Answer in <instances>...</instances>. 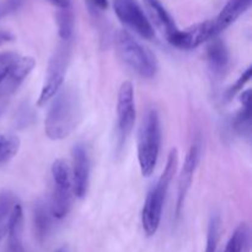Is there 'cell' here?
<instances>
[{
  "mask_svg": "<svg viewBox=\"0 0 252 252\" xmlns=\"http://www.w3.org/2000/svg\"><path fill=\"white\" fill-rule=\"evenodd\" d=\"M88 1L98 10H106L108 7V0H88Z\"/></svg>",
  "mask_w": 252,
  "mask_h": 252,
  "instance_id": "484cf974",
  "label": "cell"
},
{
  "mask_svg": "<svg viewBox=\"0 0 252 252\" xmlns=\"http://www.w3.org/2000/svg\"><path fill=\"white\" fill-rule=\"evenodd\" d=\"M11 39H12V36H11V34L7 33V32L0 31V44L6 43V42L11 41Z\"/></svg>",
  "mask_w": 252,
  "mask_h": 252,
  "instance_id": "83f0119b",
  "label": "cell"
},
{
  "mask_svg": "<svg viewBox=\"0 0 252 252\" xmlns=\"http://www.w3.org/2000/svg\"><path fill=\"white\" fill-rule=\"evenodd\" d=\"M251 1L252 0H229L219 12L217 19L213 20L217 36L233 25L248 10L251 6Z\"/></svg>",
  "mask_w": 252,
  "mask_h": 252,
  "instance_id": "4fadbf2b",
  "label": "cell"
},
{
  "mask_svg": "<svg viewBox=\"0 0 252 252\" xmlns=\"http://www.w3.org/2000/svg\"><path fill=\"white\" fill-rule=\"evenodd\" d=\"M134 90L130 81H123L117 97V130L120 147L126 143L135 123Z\"/></svg>",
  "mask_w": 252,
  "mask_h": 252,
  "instance_id": "ba28073f",
  "label": "cell"
},
{
  "mask_svg": "<svg viewBox=\"0 0 252 252\" xmlns=\"http://www.w3.org/2000/svg\"><path fill=\"white\" fill-rule=\"evenodd\" d=\"M144 4L147 6L148 11H149L150 16H152L153 21L164 32L166 39H169L170 37L174 36L179 31L171 15L162 6L159 0H144Z\"/></svg>",
  "mask_w": 252,
  "mask_h": 252,
  "instance_id": "2e32d148",
  "label": "cell"
},
{
  "mask_svg": "<svg viewBox=\"0 0 252 252\" xmlns=\"http://www.w3.org/2000/svg\"><path fill=\"white\" fill-rule=\"evenodd\" d=\"M15 204L16 202H15V197L11 192L6 191V189L0 192V243L7 233L10 217H11Z\"/></svg>",
  "mask_w": 252,
  "mask_h": 252,
  "instance_id": "ac0fdd59",
  "label": "cell"
},
{
  "mask_svg": "<svg viewBox=\"0 0 252 252\" xmlns=\"http://www.w3.org/2000/svg\"><path fill=\"white\" fill-rule=\"evenodd\" d=\"M57 25H58V33L63 41H69L73 36L74 31V16L70 9H62L57 14Z\"/></svg>",
  "mask_w": 252,
  "mask_h": 252,
  "instance_id": "603a6c76",
  "label": "cell"
},
{
  "mask_svg": "<svg viewBox=\"0 0 252 252\" xmlns=\"http://www.w3.org/2000/svg\"><path fill=\"white\" fill-rule=\"evenodd\" d=\"M22 231H24V212L21 204L16 202L7 226L6 252H25L22 245Z\"/></svg>",
  "mask_w": 252,
  "mask_h": 252,
  "instance_id": "5bb4252c",
  "label": "cell"
},
{
  "mask_svg": "<svg viewBox=\"0 0 252 252\" xmlns=\"http://www.w3.org/2000/svg\"><path fill=\"white\" fill-rule=\"evenodd\" d=\"M83 107L78 90L66 86L54 97L44 120V132L52 140L68 138L81 122Z\"/></svg>",
  "mask_w": 252,
  "mask_h": 252,
  "instance_id": "6da1fadb",
  "label": "cell"
},
{
  "mask_svg": "<svg viewBox=\"0 0 252 252\" xmlns=\"http://www.w3.org/2000/svg\"><path fill=\"white\" fill-rule=\"evenodd\" d=\"M243 110L235 120V129L240 134L249 135L251 129V90L244 91L240 97Z\"/></svg>",
  "mask_w": 252,
  "mask_h": 252,
  "instance_id": "d6986e66",
  "label": "cell"
},
{
  "mask_svg": "<svg viewBox=\"0 0 252 252\" xmlns=\"http://www.w3.org/2000/svg\"><path fill=\"white\" fill-rule=\"evenodd\" d=\"M202 154V143L199 138L192 142L189 152H187L186 158H185L184 167H182L181 175L179 179V189H177V201H176V217L179 218L181 216L182 208H184L185 199H186L187 193L191 189L192 181H193V175L196 172L197 166L199 164Z\"/></svg>",
  "mask_w": 252,
  "mask_h": 252,
  "instance_id": "9c48e42d",
  "label": "cell"
},
{
  "mask_svg": "<svg viewBox=\"0 0 252 252\" xmlns=\"http://www.w3.org/2000/svg\"><path fill=\"white\" fill-rule=\"evenodd\" d=\"M52 180L53 191L49 211L53 218L63 219L70 212L74 197L70 167L63 159L56 160L52 165Z\"/></svg>",
  "mask_w": 252,
  "mask_h": 252,
  "instance_id": "5b68a950",
  "label": "cell"
},
{
  "mask_svg": "<svg viewBox=\"0 0 252 252\" xmlns=\"http://www.w3.org/2000/svg\"><path fill=\"white\" fill-rule=\"evenodd\" d=\"M69 61H70V48H69L68 44H61L56 49L52 58L49 59L46 79H44L43 86L41 89L37 105H46L49 100H52L58 94V91L63 86Z\"/></svg>",
  "mask_w": 252,
  "mask_h": 252,
  "instance_id": "8992f818",
  "label": "cell"
},
{
  "mask_svg": "<svg viewBox=\"0 0 252 252\" xmlns=\"http://www.w3.org/2000/svg\"><path fill=\"white\" fill-rule=\"evenodd\" d=\"M207 61L213 75H224L229 65V51L221 39H212L207 48Z\"/></svg>",
  "mask_w": 252,
  "mask_h": 252,
  "instance_id": "9a60e30c",
  "label": "cell"
},
{
  "mask_svg": "<svg viewBox=\"0 0 252 252\" xmlns=\"http://www.w3.org/2000/svg\"><path fill=\"white\" fill-rule=\"evenodd\" d=\"M52 214L49 211V207L43 202H37L33 208V225L36 231L37 239L39 241H44L51 234L53 228V221H52Z\"/></svg>",
  "mask_w": 252,
  "mask_h": 252,
  "instance_id": "e0dca14e",
  "label": "cell"
},
{
  "mask_svg": "<svg viewBox=\"0 0 252 252\" xmlns=\"http://www.w3.org/2000/svg\"><path fill=\"white\" fill-rule=\"evenodd\" d=\"M71 158H73V169L70 170V172L74 196L81 199L88 193L91 171L90 157L85 145L76 144L71 152Z\"/></svg>",
  "mask_w": 252,
  "mask_h": 252,
  "instance_id": "8fae6325",
  "label": "cell"
},
{
  "mask_svg": "<svg viewBox=\"0 0 252 252\" xmlns=\"http://www.w3.org/2000/svg\"><path fill=\"white\" fill-rule=\"evenodd\" d=\"M20 140L15 135L0 134V165L5 164L19 152Z\"/></svg>",
  "mask_w": 252,
  "mask_h": 252,
  "instance_id": "7402d4cb",
  "label": "cell"
},
{
  "mask_svg": "<svg viewBox=\"0 0 252 252\" xmlns=\"http://www.w3.org/2000/svg\"><path fill=\"white\" fill-rule=\"evenodd\" d=\"M113 9L123 25L143 38H154V27L137 0H113Z\"/></svg>",
  "mask_w": 252,
  "mask_h": 252,
  "instance_id": "52a82bcc",
  "label": "cell"
},
{
  "mask_svg": "<svg viewBox=\"0 0 252 252\" xmlns=\"http://www.w3.org/2000/svg\"><path fill=\"white\" fill-rule=\"evenodd\" d=\"M177 166H179V152L177 149H171L169 157H167L164 171L155 186L148 193L144 207H143L142 225L143 230L148 236L155 235L159 229L165 199H166V194L169 192L170 184L177 171Z\"/></svg>",
  "mask_w": 252,
  "mask_h": 252,
  "instance_id": "7a4b0ae2",
  "label": "cell"
},
{
  "mask_svg": "<svg viewBox=\"0 0 252 252\" xmlns=\"http://www.w3.org/2000/svg\"><path fill=\"white\" fill-rule=\"evenodd\" d=\"M161 145V125L157 110L152 108L145 113L138 135V161L140 172L149 177L157 167Z\"/></svg>",
  "mask_w": 252,
  "mask_h": 252,
  "instance_id": "3957f363",
  "label": "cell"
},
{
  "mask_svg": "<svg viewBox=\"0 0 252 252\" xmlns=\"http://www.w3.org/2000/svg\"><path fill=\"white\" fill-rule=\"evenodd\" d=\"M116 46L123 63L145 79H152L158 73V61L148 47L143 46L128 31L121 30L116 37Z\"/></svg>",
  "mask_w": 252,
  "mask_h": 252,
  "instance_id": "277c9868",
  "label": "cell"
},
{
  "mask_svg": "<svg viewBox=\"0 0 252 252\" xmlns=\"http://www.w3.org/2000/svg\"><path fill=\"white\" fill-rule=\"evenodd\" d=\"M2 110H4V103H2L1 101H0V115H1Z\"/></svg>",
  "mask_w": 252,
  "mask_h": 252,
  "instance_id": "f546056e",
  "label": "cell"
},
{
  "mask_svg": "<svg viewBox=\"0 0 252 252\" xmlns=\"http://www.w3.org/2000/svg\"><path fill=\"white\" fill-rule=\"evenodd\" d=\"M34 65H36V62H34V59L32 57L20 56L17 58L15 65L12 66L11 71L7 75V78L5 79L2 85L0 86V98L7 97L14 91H16V89L24 83L25 79L33 70Z\"/></svg>",
  "mask_w": 252,
  "mask_h": 252,
  "instance_id": "7c38bea8",
  "label": "cell"
},
{
  "mask_svg": "<svg viewBox=\"0 0 252 252\" xmlns=\"http://www.w3.org/2000/svg\"><path fill=\"white\" fill-rule=\"evenodd\" d=\"M19 57V54H16L15 52L7 51L0 53V86L2 85L5 79L7 78Z\"/></svg>",
  "mask_w": 252,
  "mask_h": 252,
  "instance_id": "cb8c5ba5",
  "label": "cell"
},
{
  "mask_svg": "<svg viewBox=\"0 0 252 252\" xmlns=\"http://www.w3.org/2000/svg\"><path fill=\"white\" fill-rule=\"evenodd\" d=\"M250 244V230L248 224H240L229 239L224 252H248Z\"/></svg>",
  "mask_w": 252,
  "mask_h": 252,
  "instance_id": "ffe728a7",
  "label": "cell"
},
{
  "mask_svg": "<svg viewBox=\"0 0 252 252\" xmlns=\"http://www.w3.org/2000/svg\"><path fill=\"white\" fill-rule=\"evenodd\" d=\"M54 252H69V250H68V248H66V246H62V248L57 249V250Z\"/></svg>",
  "mask_w": 252,
  "mask_h": 252,
  "instance_id": "f1b7e54d",
  "label": "cell"
},
{
  "mask_svg": "<svg viewBox=\"0 0 252 252\" xmlns=\"http://www.w3.org/2000/svg\"><path fill=\"white\" fill-rule=\"evenodd\" d=\"M251 73H252V68L251 66H249V68L244 71L243 75L238 79V81H236V83L234 84L231 88H229L228 93H226V98H228V100H230L233 96H235L236 94H238L239 91H240L241 89L246 85V83H249V81H250Z\"/></svg>",
  "mask_w": 252,
  "mask_h": 252,
  "instance_id": "d4e9b609",
  "label": "cell"
},
{
  "mask_svg": "<svg viewBox=\"0 0 252 252\" xmlns=\"http://www.w3.org/2000/svg\"><path fill=\"white\" fill-rule=\"evenodd\" d=\"M216 37L213 20H207V21L189 27L185 31L179 30L174 36L167 39V42L179 49H193Z\"/></svg>",
  "mask_w": 252,
  "mask_h": 252,
  "instance_id": "30bf717a",
  "label": "cell"
},
{
  "mask_svg": "<svg viewBox=\"0 0 252 252\" xmlns=\"http://www.w3.org/2000/svg\"><path fill=\"white\" fill-rule=\"evenodd\" d=\"M52 5L59 7V9H68L70 6V0H48Z\"/></svg>",
  "mask_w": 252,
  "mask_h": 252,
  "instance_id": "4316f807",
  "label": "cell"
},
{
  "mask_svg": "<svg viewBox=\"0 0 252 252\" xmlns=\"http://www.w3.org/2000/svg\"><path fill=\"white\" fill-rule=\"evenodd\" d=\"M220 225L221 219L219 213L212 214L208 223V231H207L206 252H217L219 236H220Z\"/></svg>",
  "mask_w": 252,
  "mask_h": 252,
  "instance_id": "44dd1931",
  "label": "cell"
}]
</instances>
